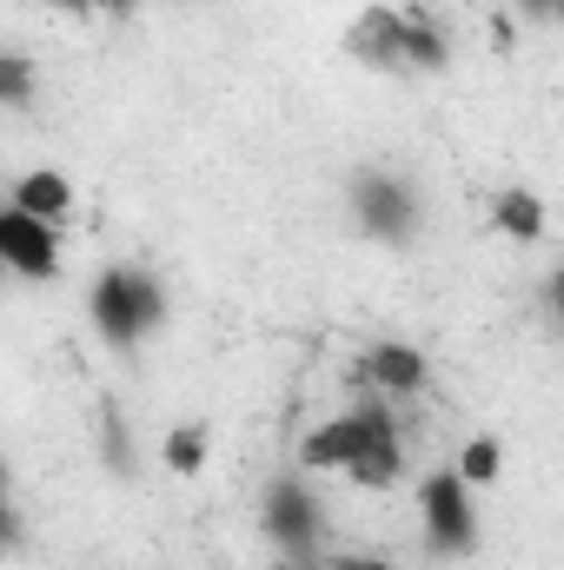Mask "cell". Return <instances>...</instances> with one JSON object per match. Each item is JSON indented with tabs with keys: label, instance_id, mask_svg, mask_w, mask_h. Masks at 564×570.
Masks as SVG:
<instances>
[{
	"label": "cell",
	"instance_id": "1",
	"mask_svg": "<svg viewBox=\"0 0 564 570\" xmlns=\"http://www.w3.org/2000/svg\"><path fill=\"white\" fill-rule=\"evenodd\" d=\"M87 318L114 352H134L146 332L166 325V285L153 279L146 266H107L100 279L87 285Z\"/></svg>",
	"mask_w": 564,
	"mask_h": 570
},
{
	"label": "cell",
	"instance_id": "2",
	"mask_svg": "<svg viewBox=\"0 0 564 570\" xmlns=\"http://www.w3.org/2000/svg\"><path fill=\"white\" fill-rule=\"evenodd\" d=\"M346 213L372 246H412L419 239V193H412V179H399L386 166L346 173Z\"/></svg>",
	"mask_w": 564,
	"mask_h": 570
},
{
	"label": "cell",
	"instance_id": "3",
	"mask_svg": "<svg viewBox=\"0 0 564 570\" xmlns=\"http://www.w3.org/2000/svg\"><path fill=\"white\" fill-rule=\"evenodd\" d=\"M379 444H399V425H392L386 399H366V405H352V412H339V419H325L299 438V471H339L346 478Z\"/></svg>",
	"mask_w": 564,
	"mask_h": 570
},
{
	"label": "cell",
	"instance_id": "4",
	"mask_svg": "<svg viewBox=\"0 0 564 570\" xmlns=\"http://www.w3.org/2000/svg\"><path fill=\"white\" fill-rule=\"evenodd\" d=\"M419 524L431 558H471L478 551V504H471V484L458 478V464L431 471L419 484Z\"/></svg>",
	"mask_w": 564,
	"mask_h": 570
},
{
	"label": "cell",
	"instance_id": "5",
	"mask_svg": "<svg viewBox=\"0 0 564 570\" xmlns=\"http://www.w3.org/2000/svg\"><path fill=\"white\" fill-rule=\"evenodd\" d=\"M260 524H266V544H273L280 558H312V551H319V531H325L319 491H312L299 471L273 478V484H266V504H260Z\"/></svg>",
	"mask_w": 564,
	"mask_h": 570
},
{
	"label": "cell",
	"instance_id": "6",
	"mask_svg": "<svg viewBox=\"0 0 564 570\" xmlns=\"http://www.w3.org/2000/svg\"><path fill=\"white\" fill-rule=\"evenodd\" d=\"M0 259H7L20 279H54V273H60V226H47V219L7 206V213H0Z\"/></svg>",
	"mask_w": 564,
	"mask_h": 570
},
{
	"label": "cell",
	"instance_id": "7",
	"mask_svg": "<svg viewBox=\"0 0 564 570\" xmlns=\"http://www.w3.org/2000/svg\"><path fill=\"white\" fill-rule=\"evenodd\" d=\"M346 53L372 73H406V7H366L346 27Z\"/></svg>",
	"mask_w": 564,
	"mask_h": 570
},
{
	"label": "cell",
	"instance_id": "8",
	"mask_svg": "<svg viewBox=\"0 0 564 570\" xmlns=\"http://www.w3.org/2000/svg\"><path fill=\"white\" fill-rule=\"evenodd\" d=\"M352 379H359V385H372L379 399H412V392L431 385V365H425L419 345H406V338H372Z\"/></svg>",
	"mask_w": 564,
	"mask_h": 570
},
{
	"label": "cell",
	"instance_id": "9",
	"mask_svg": "<svg viewBox=\"0 0 564 570\" xmlns=\"http://www.w3.org/2000/svg\"><path fill=\"white\" fill-rule=\"evenodd\" d=\"M545 226H552V213H545V199L532 186H498L492 193V233H505L512 246H538Z\"/></svg>",
	"mask_w": 564,
	"mask_h": 570
},
{
	"label": "cell",
	"instance_id": "10",
	"mask_svg": "<svg viewBox=\"0 0 564 570\" xmlns=\"http://www.w3.org/2000/svg\"><path fill=\"white\" fill-rule=\"evenodd\" d=\"M7 206H20V213H33V219H47V226H67V213H74V179L54 173V166H40V173L13 179V199H7Z\"/></svg>",
	"mask_w": 564,
	"mask_h": 570
},
{
	"label": "cell",
	"instance_id": "11",
	"mask_svg": "<svg viewBox=\"0 0 564 570\" xmlns=\"http://www.w3.org/2000/svg\"><path fill=\"white\" fill-rule=\"evenodd\" d=\"M451 67V33L438 13L406 7V73H445Z\"/></svg>",
	"mask_w": 564,
	"mask_h": 570
},
{
	"label": "cell",
	"instance_id": "12",
	"mask_svg": "<svg viewBox=\"0 0 564 570\" xmlns=\"http://www.w3.org/2000/svg\"><path fill=\"white\" fill-rule=\"evenodd\" d=\"M206 458H213V431L200 425V419H186V425H173L159 438V464H166L173 478H200Z\"/></svg>",
	"mask_w": 564,
	"mask_h": 570
},
{
	"label": "cell",
	"instance_id": "13",
	"mask_svg": "<svg viewBox=\"0 0 564 570\" xmlns=\"http://www.w3.org/2000/svg\"><path fill=\"white\" fill-rule=\"evenodd\" d=\"M399 471H406V444H379V451L359 458L346 478H352L359 491H386V484H399Z\"/></svg>",
	"mask_w": 564,
	"mask_h": 570
},
{
	"label": "cell",
	"instance_id": "14",
	"mask_svg": "<svg viewBox=\"0 0 564 570\" xmlns=\"http://www.w3.org/2000/svg\"><path fill=\"white\" fill-rule=\"evenodd\" d=\"M498 471H505V444L498 438H471L465 451H458V478L478 491V484H498Z\"/></svg>",
	"mask_w": 564,
	"mask_h": 570
},
{
	"label": "cell",
	"instance_id": "15",
	"mask_svg": "<svg viewBox=\"0 0 564 570\" xmlns=\"http://www.w3.org/2000/svg\"><path fill=\"white\" fill-rule=\"evenodd\" d=\"M33 100V60L27 53H0V107H27Z\"/></svg>",
	"mask_w": 564,
	"mask_h": 570
},
{
	"label": "cell",
	"instance_id": "16",
	"mask_svg": "<svg viewBox=\"0 0 564 570\" xmlns=\"http://www.w3.org/2000/svg\"><path fill=\"white\" fill-rule=\"evenodd\" d=\"M100 451H107V464H114V471H134V451H127V425H120V412H114V405L100 412Z\"/></svg>",
	"mask_w": 564,
	"mask_h": 570
},
{
	"label": "cell",
	"instance_id": "17",
	"mask_svg": "<svg viewBox=\"0 0 564 570\" xmlns=\"http://www.w3.org/2000/svg\"><path fill=\"white\" fill-rule=\"evenodd\" d=\"M512 13L532 20V27H552V20H558V0H512Z\"/></svg>",
	"mask_w": 564,
	"mask_h": 570
},
{
	"label": "cell",
	"instance_id": "18",
	"mask_svg": "<svg viewBox=\"0 0 564 570\" xmlns=\"http://www.w3.org/2000/svg\"><path fill=\"white\" fill-rule=\"evenodd\" d=\"M325 570H399V564H386V558H366V551H346V558H332Z\"/></svg>",
	"mask_w": 564,
	"mask_h": 570
},
{
	"label": "cell",
	"instance_id": "19",
	"mask_svg": "<svg viewBox=\"0 0 564 570\" xmlns=\"http://www.w3.org/2000/svg\"><path fill=\"white\" fill-rule=\"evenodd\" d=\"M545 305H552V318L564 325V266L552 273V279H545Z\"/></svg>",
	"mask_w": 564,
	"mask_h": 570
},
{
	"label": "cell",
	"instance_id": "20",
	"mask_svg": "<svg viewBox=\"0 0 564 570\" xmlns=\"http://www.w3.org/2000/svg\"><path fill=\"white\" fill-rule=\"evenodd\" d=\"M100 13H107V20H134V13H140V0H100Z\"/></svg>",
	"mask_w": 564,
	"mask_h": 570
},
{
	"label": "cell",
	"instance_id": "21",
	"mask_svg": "<svg viewBox=\"0 0 564 570\" xmlns=\"http://www.w3.org/2000/svg\"><path fill=\"white\" fill-rule=\"evenodd\" d=\"M54 7H60V13H80V20H87V13H100V0H54Z\"/></svg>",
	"mask_w": 564,
	"mask_h": 570
},
{
	"label": "cell",
	"instance_id": "22",
	"mask_svg": "<svg viewBox=\"0 0 564 570\" xmlns=\"http://www.w3.org/2000/svg\"><path fill=\"white\" fill-rule=\"evenodd\" d=\"M273 570H325V564H312V558H280Z\"/></svg>",
	"mask_w": 564,
	"mask_h": 570
},
{
	"label": "cell",
	"instance_id": "23",
	"mask_svg": "<svg viewBox=\"0 0 564 570\" xmlns=\"http://www.w3.org/2000/svg\"><path fill=\"white\" fill-rule=\"evenodd\" d=\"M552 27H558V33H564V0H558V20H552Z\"/></svg>",
	"mask_w": 564,
	"mask_h": 570
}]
</instances>
